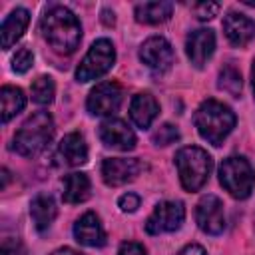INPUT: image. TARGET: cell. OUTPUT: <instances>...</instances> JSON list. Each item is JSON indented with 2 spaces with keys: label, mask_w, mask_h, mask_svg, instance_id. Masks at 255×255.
<instances>
[{
  "label": "cell",
  "mask_w": 255,
  "mask_h": 255,
  "mask_svg": "<svg viewBox=\"0 0 255 255\" xmlns=\"http://www.w3.org/2000/svg\"><path fill=\"white\" fill-rule=\"evenodd\" d=\"M118 205H120L122 211L131 213V211H135V209L139 207V197H137L135 193H124V195L118 199Z\"/></svg>",
  "instance_id": "83f0119b"
},
{
  "label": "cell",
  "mask_w": 255,
  "mask_h": 255,
  "mask_svg": "<svg viewBox=\"0 0 255 255\" xmlns=\"http://www.w3.org/2000/svg\"><path fill=\"white\" fill-rule=\"evenodd\" d=\"M157 114H159V106H157V102H155V98L151 94L141 92V94H135L131 98L129 118L137 128H141V129L149 128L151 122L157 118Z\"/></svg>",
  "instance_id": "2e32d148"
},
{
  "label": "cell",
  "mask_w": 255,
  "mask_h": 255,
  "mask_svg": "<svg viewBox=\"0 0 255 255\" xmlns=\"http://www.w3.org/2000/svg\"><path fill=\"white\" fill-rule=\"evenodd\" d=\"M90 191H92V183H90V177L86 173L74 171V173H68L64 177L62 197L66 203H82L90 197Z\"/></svg>",
  "instance_id": "ffe728a7"
},
{
  "label": "cell",
  "mask_w": 255,
  "mask_h": 255,
  "mask_svg": "<svg viewBox=\"0 0 255 255\" xmlns=\"http://www.w3.org/2000/svg\"><path fill=\"white\" fill-rule=\"evenodd\" d=\"M175 255H207L205 249L201 245H185L181 251H177Z\"/></svg>",
  "instance_id": "4dcf8cb0"
},
{
  "label": "cell",
  "mask_w": 255,
  "mask_h": 255,
  "mask_svg": "<svg viewBox=\"0 0 255 255\" xmlns=\"http://www.w3.org/2000/svg\"><path fill=\"white\" fill-rule=\"evenodd\" d=\"M185 219V207L181 201H161L155 205L151 215L145 221V231L151 235L169 233L181 227Z\"/></svg>",
  "instance_id": "52a82bcc"
},
{
  "label": "cell",
  "mask_w": 255,
  "mask_h": 255,
  "mask_svg": "<svg viewBox=\"0 0 255 255\" xmlns=\"http://www.w3.org/2000/svg\"><path fill=\"white\" fill-rule=\"evenodd\" d=\"M217 86L219 90L231 94V96H239L241 94V74L237 72V68L233 66H225L221 72H219V80H217Z\"/></svg>",
  "instance_id": "cb8c5ba5"
},
{
  "label": "cell",
  "mask_w": 255,
  "mask_h": 255,
  "mask_svg": "<svg viewBox=\"0 0 255 255\" xmlns=\"http://www.w3.org/2000/svg\"><path fill=\"white\" fill-rule=\"evenodd\" d=\"M219 183L235 199H245L251 195L255 185V171L251 163L241 155H231L219 165Z\"/></svg>",
  "instance_id": "5b68a950"
},
{
  "label": "cell",
  "mask_w": 255,
  "mask_h": 255,
  "mask_svg": "<svg viewBox=\"0 0 255 255\" xmlns=\"http://www.w3.org/2000/svg\"><path fill=\"white\" fill-rule=\"evenodd\" d=\"M143 163L137 157H108L102 163V179L110 187L124 185L139 175Z\"/></svg>",
  "instance_id": "30bf717a"
},
{
  "label": "cell",
  "mask_w": 255,
  "mask_h": 255,
  "mask_svg": "<svg viewBox=\"0 0 255 255\" xmlns=\"http://www.w3.org/2000/svg\"><path fill=\"white\" fill-rule=\"evenodd\" d=\"M54 94H56V86H54V80L50 76H40L34 80L32 84V100L40 106H48L52 100H54Z\"/></svg>",
  "instance_id": "603a6c76"
},
{
  "label": "cell",
  "mask_w": 255,
  "mask_h": 255,
  "mask_svg": "<svg viewBox=\"0 0 255 255\" xmlns=\"http://www.w3.org/2000/svg\"><path fill=\"white\" fill-rule=\"evenodd\" d=\"M100 139L104 141V145L120 149V151H129L135 147V133L124 120H118V118H110L102 122Z\"/></svg>",
  "instance_id": "7c38bea8"
},
{
  "label": "cell",
  "mask_w": 255,
  "mask_h": 255,
  "mask_svg": "<svg viewBox=\"0 0 255 255\" xmlns=\"http://www.w3.org/2000/svg\"><path fill=\"white\" fill-rule=\"evenodd\" d=\"M139 60L155 74H163L173 64V48L163 36L147 38L139 48Z\"/></svg>",
  "instance_id": "9c48e42d"
},
{
  "label": "cell",
  "mask_w": 255,
  "mask_h": 255,
  "mask_svg": "<svg viewBox=\"0 0 255 255\" xmlns=\"http://www.w3.org/2000/svg\"><path fill=\"white\" fill-rule=\"evenodd\" d=\"M175 165H177L181 185L187 191H197L209 179L213 159L205 149L197 145H187L175 153Z\"/></svg>",
  "instance_id": "277c9868"
},
{
  "label": "cell",
  "mask_w": 255,
  "mask_h": 255,
  "mask_svg": "<svg viewBox=\"0 0 255 255\" xmlns=\"http://www.w3.org/2000/svg\"><path fill=\"white\" fill-rule=\"evenodd\" d=\"M28 22H30V12L26 8H16L6 16V20L2 22V28H0L4 50L12 48V44H16V40L22 38V34L28 28Z\"/></svg>",
  "instance_id": "ac0fdd59"
},
{
  "label": "cell",
  "mask_w": 255,
  "mask_h": 255,
  "mask_svg": "<svg viewBox=\"0 0 255 255\" xmlns=\"http://www.w3.org/2000/svg\"><path fill=\"white\" fill-rule=\"evenodd\" d=\"M177 139H179V131H177V128L171 126V124L159 126V128L153 131V135H151V141H153L155 145H169V143H173V141H177Z\"/></svg>",
  "instance_id": "d4e9b609"
},
{
  "label": "cell",
  "mask_w": 255,
  "mask_h": 255,
  "mask_svg": "<svg viewBox=\"0 0 255 255\" xmlns=\"http://www.w3.org/2000/svg\"><path fill=\"white\" fill-rule=\"evenodd\" d=\"M223 32L233 46L241 48L255 38V22L241 12H229L223 18Z\"/></svg>",
  "instance_id": "5bb4252c"
},
{
  "label": "cell",
  "mask_w": 255,
  "mask_h": 255,
  "mask_svg": "<svg viewBox=\"0 0 255 255\" xmlns=\"http://www.w3.org/2000/svg\"><path fill=\"white\" fill-rule=\"evenodd\" d=\"M40 32L58 54H72L82 40L80 20L66 6L48 8L40 18Z\"/></svg>",
  "instance_id": "6da1fadb"
},
{
  "label": "cell",
  "mask_w": 255,
  "mask_h": 255,
  "mask_svg": "<svg viewBox=\"0 0 255 255\" xmlns=\"http://www.w3.org/2000/svg\"><path fill=\"white\" fill-rule=\"evenodd\" d=\"M213 50H215V34L209 28L193 30L185 40L187 58L195 68H201L213 56Z\"/></svg>",
  "instance_id": "4fadbf2b"
},
{
  "label": "cell",
  "mask_w": 255,
  "mask_h": 255,
  "mask_svg": "<svg viewBox=\"0 0 255 255\" xmlns=\"http://www.w3.org/2000/svg\"><path fill=\"white\" fill-rule=\"evenodd\" d=\"M193 124L203 139H207L211 145H221L235 128V114L225 104L217 100H207L197 108Z\"/></svg>",
  "instance_id": "7a4b0ae2"
},
{
  "label": "cell",
  "mask_w": 255,
  "mask_h": 255,
  "mask_svg": "<svg viewBox=\"0 0 255 255\" xmlns=\"http://www.w3.org/2000/svg\"><path fill=\"white\" fill-rule=\"evenodd\" d=\"M193 10H195V16L199 20H211L213 16H217L219 4L217 2H199V4H195Z\"/></svg>",
  "instance_id": "4316f807"
},
{
  "label": "cell",
  "mask_w": 255,
  "mask_h": 255,
  "mask_svg": "<svg viewBox=\"0 0 255 255\" xmlns=\"http://www.w3.org/2000/svg\"><path fill=\"white\" fill-rule=\"evenodd\" d=\"M0 255H24V249L18 241L14 239H6L0 247Z\"/></svg>",
  "instance_id": "f546056e"
},
{
  "label": "cell",
  "mask_w": 255,
  "mask_h": 255,
  "mask_svg": "<svg viewBox=\"0 0 255 255\" xmlns=\"http://www.w3.org/2000/svg\"><path fill=\"white\" fill-rule=\"evenodd\" d=\"M8 175H10V173H8V169L4 167V169H2V187H6V183H8Z\"/></svg>",
  "instance_id": "836d02e7"
},
{
  "label": "cell",
  "mask_w": 255,
  "mask_h": 255,
  "mask_svg": "<svg viewBox=\"0 0 255 255\" xmlns=\"http://www.w3.org/2000/svg\"><path fill=\"white\" fill-rule=\"evenodd\" d=\"M74 237L86 247H102L106 243V231L100 223V217L94 211L84 213L74 223Z\"/></svg>",
  "instance_id": "9a60e30c"
},
{
  "label": "cell",
  "mask_w": 255,
  "mask_h": 255,
  "mask_svg": "<svg viewBox=\"0 0 255 255\" xmlns=\"http://www.w3.org/2000/svg\"><path fill=\"white\" fill-rule=\"evenodd\" d=\"M56 213H58L56 201L48 193H38L30 203V215L38 231H46L56 219Z\"/></svg>",
  "instance_id": "d6986e66"
},
{
  "label": "cell",
  "mask_w": 255,
  "mask_h": 255,
  "mask_svg": "<svg viewBox=\"0 0 255 255\" xmlns=\"http://www.w3.org/2000/svg\"><path fill=\"white\" fill-rule=\"evenodd\" d=\"M118 255H147V253H145V249H143L141 243H137V241H126V243L120 245Z\"/></svg>",
  "instance_id": "f1b7e54d"
},
{
  "label": "cell",
  "mask_w": 255,
  "mask_h": 255,
  "mask_svg": "<svg viewBox=\"0 0 255 255\" xmlns=\"http://www.w3.org/2000/svg\"><path fill=\"white\" fill-rule=\"evenodd\" d=\"M124 100V90L118 82H102L88 96V112L92 116H112L120 110Z\"/></svg>",
  "instance_id": "ba28073f"
},
{
  "label": "cell",
  "mask_w": 255,
  "mask_h": 255,
  "mask_svg": "<svg viewBox=\"0 0 255 255\" xmlns=\"http://www.w3.org/2000/svg\"><path fill=\"white\" fill-rule=\"evenodd\" d=\"M54 135V120L48 112L40 110L34 112L16 131L14 135V149L24 155L32 157L46 149V145L52 141Z\"/></svg>",
  "instance_id": "3957f363"
},
{
  "label": "cell",
  "mask_w": 255,
  "mask_h": 255,
  "mask_svg": "<svg viewBox=\"0 0 255 255\" xmlns=\"http://www.w3.org/2000/svg\"><path fill=\"white\" fill-rule=\"evenodd\" d=\"M0 106H2V124H8L16 114H20L26 106V96L20 88L4 86L0 90Z\"/></svg>",
  "instance_id": "7402d4cb"
},
{
  "label": "cell",
  "mask_w": 255,
  "mask_h": 255,
  "mask_svg": "<svg viewBox=\"0 0 255 255\" xmlns=\"http://www.w3.org/2000/svg\"><path fill=\"white\" fill-rule=\"evenodd\" d=\"M58 157L66 165H82L88 161V145L82 133L72 131L58 143Z\"/></svg>",
  "instance_id": "e0dca14e"
},
{
  "label": "cell",
  "mask_w": 255,
  "mask_h": 255,
  "mask_svg": "<svg viewBox=\"0 0 255 255\" xmlns=\"http://www.w3.org/2000/svg\"><path fill=\"white\" fill-rule=\"evenodd\" d=\"M195 221L203 233L219 235L225 229V211L221 199L215 195H203L195 207Z\"/></svg>",
  "instance_id": "8fae6325"
},
{
  "label": "cell",
  "mask_w": 255,
  "mask_h": 255,
  "mask_svg": "<svg viewBox=\"0 0 255 255\" xmlns=\"http://www.w3.org/2000/svg\"><path fill=\"white\" fill-rule=\"evenodd\" d=\"M102 14H104V22H106V24H114V12H110V10H104Z\"/></svg>",
  "instance_id": "d6a6232c"
},
{
  "label": "cell",
  "mask_w": 255,
  "mask_h": 255,
  "mask_svg": "<svg viewBox=\"0 0 255 255\" xmlns=\"http://www.w3.org/2000/svg\"><path fill=\"white\" fill-rule=\"evenodd\" d=\"M251 86H253V96H255V60H253V68H251Z\"/></svg>",
  "instance_id": "e575fe53"
},
{
  "label": "cell",
  "mask_w": 255,
  "mask_h": 255,
  "mask_svg": "<svg viewBox=\"0 0 255 255\" xmlns=\"http://www.w3.org/2000/svg\"><path fill=\"white\" fill-rule=\"evenodd\" d=\"M173 12L171 2H143L135 6V20L141 24H161Z\"/></svg>",
  "instance_id": "44dd1931"
},
{
  "label": "cell",
  "mask_w": 255,
  "mask_h": 255,
  "mask_svg": "<svg viewBox=\"0 0 255 255\" xmlns=\"http://www.w3.org/2000/svg\"><path fill=\"white\" fill-rule=\"evenodd\" d=\"M116 62V50L114 44L108 38H100L96 40L88 54L84 56V60L80 62L78 70H76V80L78 82H90V80H98L100 76H104Z\"/></svg>",
  "instance_id": "8992f818"
},
{
  "label": "cell",
  "mask_w": 255,
  "mask_h": 255,
  "mask_svg": "<svg viewBox=\"0 0 255 255\" xmlns=\"http://www.w3.org/2000/svg\"><path fill=\"white\" fill-rule=\"evenodd\" d=\"M32 62H34L32 52H30L28 48H20V50L16 52V56L12 58V70L18 72V74H24V72L30 70Z\"/></svg>",
  "instance_id": "484cf974"
},
{
  "label": "cell",
  "mask_w": 255,
  "mask_h": 255,
  "mask_svg": "<svg viewBox=\"0 0 255 255\" xmlns=\"http://www.w3.org/2000/svg\"><path fill=\"white\" fill-rule=\"evenodd\" d=\"M52 255H84V253H80V251H76L72 247H62V249H56Z\"/></svg>",
  "instance_id": "1f68e13d"
}]
</instances>
